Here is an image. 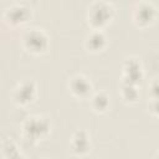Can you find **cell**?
I'll use <instances>...</instances> for the list:
<instances>
[{
  "label": "cell",
  "mask_w": 159,
  "mask_h": 159,
  "mask_svg": "<svg viewBox=\"0 0 159 159\" xmlns=\"http://www.w3.org/2000/svg\"><path fill=\"white\" fill-rule=\"evenodd\" d=\"M109 7L106 6L104 4H97L92 7V11H91V17H92V22L94 25H101L103 24L107 17H108V14H109Z\"/></svg>",
  "instance_id": "cell-1"
},
{
  "label": "cell",
  "mask_w": 159,
  "mask_h": 159,
  "mask_svg": "<svg viewBox=\"0 0 159 159\" xmlns=\"http://www.w3.org/2000/svg\"><path fill=\"white\" fill-rule=\"evenodd\" d=\"M26 45L27 47L32 48L34 51H40L46 45V39L41 32L32 31L26 36Z\"/></svg>",
  "instance_id": "cell-2"
},
{
  "label": "cell",
  "mask_w": 159,
  "mask_h": 159,
  "mask_svg": "<svg viewBox=\"0 0 159 159\" xmlns=\"http://www.w3.org/2000/svg\"><path fill=\"white\" fill-rule=\"evenodd\" d=\"M26 15H27V12H26V9H24V7H12L7 12V17L12 22L24 21V19L26 17Z\"/></svg>",
  "instance_id": "cell-3"
},
{
  "label": "cell",
  "mask_w": 159,
  "mask_h": 159,
  "mask_svg": "<svg viewBox=\"0 0 159 159\" xmlns=\"http://www.w3.org/2000/svg\"><path fill=\"white\" fill-rule=\"evenodd\" d=\"M32 91H34L32 84H30V83H25V84H22V86L17 89V98H19V101H21V102H26V101H29V99L31 98Z\"/></svg>",
  "instance_id": "cell-4"
},
{
  "label": "cell",
  "mask_w": 159,
  "mask_h": 159,
  "mask_svg": "<svg viewBox=\"0 0 159 159\" xmlns=\"http://www.w3.org/2000/svg\"><path fill=\"white\" fill-rule=\"evenodd\" d=\"M72 88H73V91L76 92V93H78V94H84V93H87L88 92V88H89V86H88V83L84 81V78H75V81L72 82Z\"/></svg>",
  "instance_id": "cell-5"
},
{
  "label": "cell",
  "mask_w": 159,
  "mask_h": 159,
  "mask_svg": "<svg viewBox=\"0 0 159 159\" xmlns=\"http://www.w3.org/2000/svg\"><path fill=\"white\" fill-rule=\"evenodd\" d=\"M103 43V36L99 34H94L91 39H89V45L92 48H97Z\"/></svg>",
  "instance_id": "cell-6"
},
{
  "label": "cell",
  "mask_w": 159,
  "mask_h": 159,
  "mask_svg": "<svg viewBox=\"0 0 159 159\" xmlns=\"http://www.w3.org/2000/svg\"><path fill=\"white\" fill-rule=\"evenodd\" d=\"M107 103H108V101H107V98H106L104 96L97 94V96L94 97V106H96L98 109H103V108L107 106Z\"/></svg>",
  "instance_id": "cell-7"
},
{
  "label": "cell",
  "mask_w": 159,
  "mask_h": 159,
  "mask_svg": "<svg viewBox=\"0 0 159 159\" xmlns=\"http://www.w3.org/2000/svg\"><path fill=\"white\" fill-rule=\"evenodd\" d=\"M149 10H150V9H149L148 6H147V7H143V9H140V10H139V15H140V19H142V20L147 21V20H149V19H150V17H149V15H148V14H149Z\"/></svg>",
  "instance_id": "cell-8"
}]
</instances>
